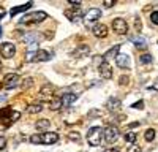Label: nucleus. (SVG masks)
I'll return each instance as SVG.
<instances>
[{
  "label": "nucleus",
  "instance_id": "f257e3e1",
  "mask_svg": "<svg viewBox=\"0 0 158 152\" xmlns=\"http://www.w3.org/2000/svg\"><path fill=\"white\" fill-rule=\"evenodd\" d=\"M52 56L54 54L46 51V49H38V51H35V53H29L27 51L25 60L27 62H48L49 59H52Z\"/></svg>",
  "mask_w": 158,
  "mask_h": 152
},
{
  "label": "nucleus",
  "instance_id": "f03ea898",
  "mask_svg": "<svg viewBox=\"0 0 158 152\" xmlns=\"http://www.w3.org/2000/svg\"><path fill=\"white\" fill-rule=\"evenodd\" d=\"M87 143L90 146H100L103 141V129L101 127H92L87 132Z\"/></svg>",
  "mask_w": 158,
  "mask_h": 152
},
{
  "label": "nucleus",
  "instance_id": "7ed1b4c3",
  "mask_svg": "<svg viewBox=\"0 0 158 152\" xmlns=\"http://www.w3.org/2000/svg\"><path fill=\"white\" fill-rule=\"evenodd\" d=\"M48 18V15L44 11H32V13H27V15H24L21 22L19 24H38V22H41Z\"/></svg>",
  "mask_w": 158,
  "mask_h": 152
},
{
  "label": "nucleus",
  "instance_id": "20e7f679",
  "mask_svg": "<svg viewBox=\"0 0 158 152\" xmlns=\"http://www.w3.org/2000/svg\"><path fill=\"white\" fill-rule=\"evenodd\" d=\"M118 135H120V132H118V129H117V127H114V125H109V127H106V129L103 130L104 141L109 143V144H114V143L117 141Z\"/></svg>",
  "mask_w": 158,
  "mask_h": 152
},
{
  "label": "nucleus",
  "instance_id": "39448f33",
  "mask_svg": "<svg viewBox=\"0 0 158 152\" xmlns=\"http://www.w3.org/2000/svg\"><path fill=\"white\" fill-rule=\"evenodd\" d=\"M112 29H114V32L118 33V35H127V32H128V24H127V21L122 19V18H115V19L112 21Z\"/></svg>",
  "mask_w": 158,
  "mask_h": 152
},
{
  "label": "nucleus",
  "instance_id": "423d86ee",
  "mask_svg": "<svg viewBox=\"0 0 158 152\" xmlns=\"http://www.w3.org/2000/svg\"><path fill=\"white\" fill-rule=\"evenodd\" d=\"M84 18V22L89 25L90 22H94V21H98L100 18H101V10H98V8H90L85 15L82 16Z\"/></svg>",
  "mask_w": 158,
  "mask_h": 152
},
{
  "label": "nucleus",
  "instance_id": "0eeeda50",
  "mask_svg": "<svg viewBox=\"0 0 158 152\" xmlns=\"http://www.w3.org/2000/svg\"><path fill=\"white\" fill-rule=\"evenodd\" d=\"M0 54H2L5 59H11L16 54V46L13 43H3L2 46H0Z\"/></svg>",
  "mask_w": 158,
  "mask_h": 152
},
{
  "label": "nucleus",
  "instance_id": "6e6552de",
  "mask_svg": "<svg viewBox=\"0 0 158 152\" xmlns=\"http://www.w3.org/2000/svg\"><path fill=\"white\" fill-rule=\"evenodd\" d=\"M18 84H19V74H16V73L6 74V78L3 81L5 89H15V87H18Z\"/></svg>",
  "mask_w": 158,
  "mask_h": 152
},
{
  "label": "nucleus",
  "instance_id": "1a4fd4ad",
  "mask_svg": "<svg viewBox=\"0 0 158 152\" xmlns=\"http://www.w3.org/2000/svg\"><path fill=\"white\" fill-rule=\"evenodd\" d=\"M115 65L118 68H130L131 65V59L128 54H117L115 56Z\"/></svg>",
  "mask_w": 158,
  "mask_h": 152
},
{
  "label": "nucleus",
  "instance_id": "9d476101",
  "mask_svg": "<svg viewBox=\"0 0 158 152\" xmlns=\"http://www.w3.org/2000/svg\"><path fill=\"white\" fill-rule=\"evenodd\" d=\"M57 141H59V135L54 132H46L41 135V144L51 146V144H56Z\"/></svg>",
  "mask_w": 158,
  "mask_h": 152
},
{
  "label": "nucleus",
  "instance_id": "9b49d317",
  "mask_svg": "<svg viewBox=\"0 0 158 152\" xmlns=\"http://www.w3.org/2000/svg\"><path fill=\"white\" fill-rule=\"evenodd\" d=\"M98 71H100V74H101V78H104V79H111V78H112V68H111V65H109L108 62L100 63Z\"/></svg>",
  "mask_w": 158,
  "mask_h": 152
},
{
  "label": "nucleus",
  "instance_id": "f8f14e48",
  "mask_svg": "<svg viewBox=\"0 0 158 152\" xmlns=\"http://www.w3.org/2000/svg\"><path fill=\"white\" fill-rule=\"evenodd\" d=\"M41 40H43V35H41V33H36V32L27 33V35L24 36V41L27 43L29 46H32V44H38Z\"/></svg>",
  "mask_w": 158,
  "mask_h": 152
},
{
  "label": "nucleus",
  "instance_id": "ddd939ff",
  "mask_svg": "<svg viewBox=\"0 0 158 152\" xmlns=\"http://www.w3.org/2000/svg\"><path fill=\"white\" fill-rule=\"evenodd\" d=\"M76 100H77V95H74V94H65V95L60 98L62 108H68V106H71Z\"/></svg>",
  "mask_w": 158,
  "mask_h": 152
},
{
  "label": "nucleus",
  "instance_id": "4468645a",
  "mask_svg": "<svg viewBox=\"0 0 158 152\" xmlns=\"http://www.w3.org/2000/svg\"><path fill=\"white\" fill-rule=\"evenodd\" d=\"M65 16H67L71 22H77L82 18V11L81 10H67L65 11Z\"/></svg>",
  "mask_w": 158,
  "mask_h": 152
},
{
  "label": "nucleus",
  "instance_id": "2eb2a0df",
  "mask_svg": "<svg viewBox=\"0 0 158 152\" xmlns=\"http://www.w3.org/2000/svg\"><path fill=\"white\" fill-rule=\"evenodd\" d=\"M94 35L98 38H106L108 36V27L104 24H97L94 27Z\"/></svg>",
  "mask_w": 158,
  "mask_h": 152
},
{
  "label": "nucleus",
  "instance_id": "dca6fc26",
  "mask_svg": "<svg viewBox=\"0 0 158 152\" xmlns=\"http://www.w3.org/2000/svg\"><path fill=\"white\" fill-rule=\"evenodd\" d=\"M130 40L135 43V46L138 49H146L147 48V41H146V38H144V36H130Z\"/></svg>",
  "mask_w": 158,
  "mask_h": 152
},
{
  "label": "nucleus",
  "instance_id": "f3484780",
  "mask_svg": "<svg viewBox=\"0 0 158 152\" xmlns=\"http://www.w3.org/2000/svg\"><path fill=\"white\" fill-rule=\"evenodd\" d=\"M120 106H122V103L118 98H109L108 103H106V108L109 111H117V109H120Z\"/></svg>",
  "mask_w": 158,
  "mask_h": 152
},
{
  "label": "nucleus",
  "instance_id": "a211bd4d",
  "mask_svg": "<svg viewBox=\"0 0 158 152\" xmlns=\"http://www.w3.org/2000/svg\"><path fill=\"white\" fill-rule=\"evenodd\" d=\"M89 53H90V48L82 44V46L76 48V51L73 53V57H84V56H89Z\"/></svg>",
  "mask_w": 158,
  "mask_h": 152
},
{
  "label": "nucleus",
  "instance_id": "6ab92c4d",
  "mask_svg": "<svg viewBox=\"0 0 158 152\" xmlns=\"http://www.w3.org/2000/svg\"><path fill=\"white\" fill-rule=\"evenodd\" d=\"M49 125H51V122H49L48 119H40V120L35 124V127H36V130H38V132L48 130V129H49Z\"/></svg>",
  "mask_w": 158,
  "mask_h": 152
},
{
  "label": "nucleus",
  "instance_id": "aec40b11",
  "mask_svg": "<svg viewBox=\"0 0 158 152\" xmlns=\"http://www.w3.org/2000/svg\"><path fill=\"white\" fill-rule=\"evenodd\" d=\"M43 109V105L41 103H33V105H29L27 108H25V111H27L29 114H35V112H40Z\"/></svg>",
  "mask_w": 158,
  "mask_h": 152
},
{
  "label": "nucleus",
  "instance_id": "412c9836",
  "mask_svg": "<svg viewBox=\"0 0 158 152\" xmlns=\"http://www.w3.org/2000/svg\"><path fill=\"white\" fill-rule=\"evenodd\" d=\"M32 6V3H25V5H21V6H15L10 13H11V16H16L18 13H21V11H25V10H29Z\"/></svg>",
  "mask_w": 158,
  "mask_h": 152
},
{
  "label": "nucleus",
  "instance_id": "4be33fe9",
  "mask_svg": "<svg viewBox=\"0 0 158 152\" xmlns=\"http://www.w3.org/2000/svg\"><path fill=\"white\" fill-rule=\"evenodd\" d=\"M136 139H138V135H136L135 132H128V133H125V141H127V143L135 144Z\"/></svg>",
  "mask_w": 158,
  "mask_h": 152
},
{
  "label": "nucleus",
  "instance_id": "5701e85b",
  "mask_svg": "<svg viewBox=\"0 0 158 152\" xmlns=\"http://www.w3.org/2000/svg\"><path fill=\"white\" fill-rule=\"evenodd\" d=\"M144 138H146V141H153L155 139V130L153 129H147L146 133H144Z\"/></svg>",
  "mask_w": 158,
  "mask_h": 152
},
{
  "label": "nucleus",
  "instance_id": "b1692460",
  "mask_svg": "<svg viewBox=\"0 0 158 152\" xmlns=\"http://www.w3.org/2000/svg\"><path fill=\"white\" fill-rule=\"evenodd\" d=\"M52 92H54V91H52V87L44 86V87L41 89V91H40V95H41V97H51V95H52Z\"/></svg>",
  "mask_w": 158,
  "mask_h": 152
},
{
  "label": "nucleus",
  "instance_id": "393cba45",
  "mask_svg": "<svg viewBox=\"0 0 158 152\" xmlns=\"http://www.w3.org/2000/svg\"><path fill=\"white\" fill-rule=\"evenodd\" d=\"M118 49H120V46H118V44H117V46H114V48H112L111 51H108V53H106V54H104V57H103V59H108V57H112V56H117V54H118Z\"/></svg>",
  "mask_w": 158,
  "mask_h": 152
},
{
  "label": "nucleus",
  "instance_id": "a878e982",
  "mask_svg": "<svg viewBox=\"0 0 158 152\" xmlns=\"http://www.w3.org/2000/svg\"><path fill=\"white\" fill-rule=\"evenodd\" d=\"M62 108V103H60V98H52V103H51V109L52 111H57Z\"/></svg>",
  "mask_w": 158,
  "mask_h": 152
},
{
  "label": "nucleus",
  "instance_id": "bb28decb",
  "mask_svg": "<svg viewBox=\"0 0 158 152\" xmlns=\"http://www.w3.org/2000/svg\"><path fill=\"white\" fill-rule=\"evenodd\" d=\"M139 60H141L142 63H150V62L153 60V57H152V54H147V53H146V54H142V56L139 57Z\"/></svg>",
  "mask_w": 158,
  "mask_h": 152
},
{
  "label": "nucleus",
  "instance_id": "cd10ccee",
  "mask_svg": "<svg viewBox=\"0 0 158 152\" xmlns=\"http://www.w3.org/2000/svg\"><path fill=\"white\" fill-rule=\"evenodd\" d=\"M29 141H30L32 144H41V135H32V136L29 138Z\"/></svg>",
  "mask_w": 158,
  "mask_h": 152
},
{
  "label": "nucleus",
  "instance_id": "c85d7f7f",
  "mask_svg": "<svg viewBox=\"0 0 158 152\" xmlns=\"http://www.w3.org/2000/svg\"><path fill=\"white\" fill-rule=\"evenodd\" d=\"M68 136H70V139H71V141H76V143H79V141H81V139H79V138H81V135H79L77 132H71Z\"/></svg>",
  "mask_w": 158,
  "mask_h": 152
},
{
  "label": "nucleus",
  "instance_id": "c756f323",
  "mask_svg": "<svg viewBox=\"0 0 158 152\" xmlns=\"http://www.w3.org/2000/svg\"><path fill=\"white\" fill-rule=\"evenodd\" d=\"M150 21H152V24L158 25V10L152 11V15H150Z\"/></svg>",
  "mask_w": 158,
  "mask_h": 152
},
{
  "label": "nucleus",
  "instance_id": "7c9ffc66",
  "mask_svg": "<svg viewBox=\"0 0 158 152\" xmlns=\"http://www.w3.org/2000/svg\"><path fill=\"white\" fill-rule=\"evenodd\" d=\"M127 152H142V150H141V146H138V144H131V146L127 149Z\"/></svg>",
  "mask_w": 158,
  "mask_h": 152
},
{
  "label": "nucleus",
  "instance_id": "2f4dec72",
  "mask_svg": "<svg viewBox=\"0 0 158 152\" xmlns=\"http://www.w3.org/2000/svg\"><path fill=\"white\" fill-rule=\"evenodd\" d=\"M5 146H6V138L5 136H0V150L5 149Z\"/></svg>",
  "mask_w": 158,
  "mask_h": 152
},
{
  "label": "nucleus",
  "instance_id": "473e14b6",
  "mask_svg": "<svg viewBox=\"0 0 158 152\" xmlns=\"http://www.w3.org/2000/svg\"><path fill=\"white\" fill-rule=\"evenodd\" d=\"M133 108H139V109H142V108H144V103H142V101H138V103H133Z\"/></svg>",
  "mask_w": 158,
  "mask_h": 152
},
{
  "label": "nucleus",
  "instance_id": "72a5a7b5",
  "mask_svg": "<svg viewBox=\"0 0 158 152\" xmlns=\"http://www.w3.org/2000/svg\"><path fill=\"white\" fill-rule=\"evenodd\" d=\"M5 15H6V11H5L3 8H0V19H3V18H5Z\"/></svg>",
  "mask_w": 158,
  "mask_h": 152
},
{
  "label": "nucleus",
  "instance_id": "f704fd0d",
  "mask_svg": "<svg viewBox=\"0 0 158 152\" xmlns=\"http://www.w3.org/2000/svg\"><path fill=\"white\" fill-rule=\"evenodd\" d=\"M70 5H71V6H81V2H73V0H71Z\"/></svg>",
  "mask_w": 158,
  "mask_h": 152
},
{
  "label": "nucleus",
  "instance_id": "c9c22d12",
  "mask_svg": "<svg viewBox=\"0 0 158 152\" xmlns=\"http://www.w3.org/2000/svg\"><path fill=\"white\" fill-rule=\"evenodd\" d=\"M139 125V122H133V124H130L128 127H130V129H135V127H138Z\"/></svg>",
  "mask_w": 158,
  "mask_h": 152
},
{
  "label": "nucleus",
  "instance_id": "e433bc0d",
  "mask_svg": "<svg viewBox=\"0 0 158 152\" xmlns=\"http://www.w3.org/2000/svg\"><path fill=\"white\" fill-rule=\"evenodd\" d=\"M103 5H104V6H112L114 2H103Z\"/></svg>",
  "mask_w": 158,
  "mask_h": 152
},
{
  "label": "nucleus",
  "instance_id": "4c0bfd02",
  "mask_svg": "<svg viewBox=\"0 0 158 152\" xmlns=\"http://www.w3.org/2000/svg\"><path fill=\"white\" fill-rule=\"evenodd\" d=\"M106 152H120V150H118L117 147H112V149H108Z\"/></svg>",
  "mask_w": 158,
  "mask_h": 152
},
{
  "label": "nucleus",
  "instance_id": "58836bf2",
  "mask_svg": "<svg viewBox=\"0 0 158 152\" xmlns=\"http://www.w3.org/2000/svg\"><path fill=\"white\" fill-rule=\"evenodd\" d=\"M5 100H6V97H5V95H2V97H0V105H2V103H5Z\"/></svg>",
  "mask_w": 158,
  "mask_h": 152
},
{
  "label": "nucleus",
  "instance_id": "ea45409f",
  "mask_svg": "<svg viewBox=\"0 0 158 152\" xmlns=\"http://www.w3.org/2000/svg\"><path fill=\"white\" fill-rule=\"evenodd\" d=\"M153 89H155V91H158V79L153 82Z\"/></svg>",
  "mask_w": 158,
  "mask_h": 152
},
{
  "label": "nucleus",
  "instance_id": "a19ab883",
  "mask_svg": "<svg viewBox=\"0 0 158 152\" xmlns=\"http://www.w3.org/2000/svg\"><path fill=\"white\" fill-rule=\"evenodd\" d=\"M122 84H125V82H128V78H122V81H120Z\"/></svg>",
  "mask_w": 158,
  "mask_h": 152
},
{
  "label": "nucleus",
  "instance_id": "79ce46f5",
  "mask_svg": "<svg viewBox=\"0 0 158 152\" xmlns=\"http://www.w3.org/2000/svg\"><path fill=\"white\" fill-rule=\"evenodd\" d=\"M0 36H2V27H0Z\"/></svg>",
  "mask_w": 158,
  "mask_h": 152
},
{
  "label": "nucleus",
  "instance_id": "37998d69",
  "mask_svg": "<svg viewBox=\"0 0 158 152\" xmlns=\"http://www.w3.org/2000/svg\"><path fill=\"white\" fill-rule=\"evenodd\" d=\"M0 68H2V62H0Z\"/></svg>",
  "mask_w": 158,
  "mask_h": 152
}]
</instances>
